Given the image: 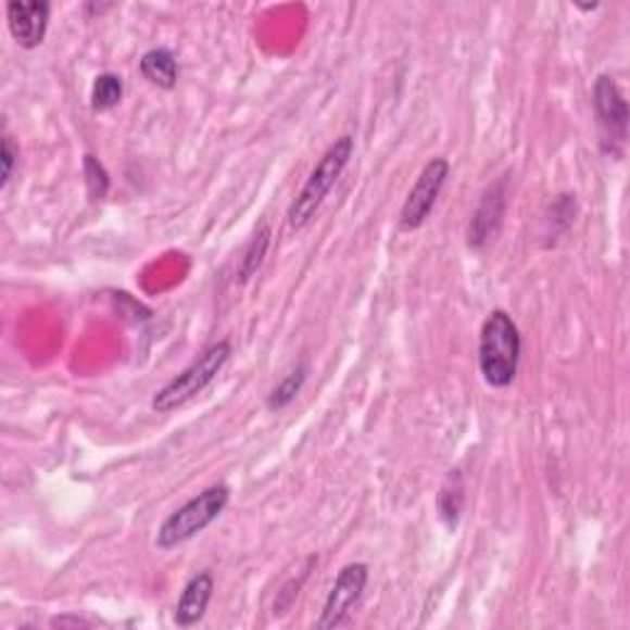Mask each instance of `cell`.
I'll use <instances>...</instances> for the list:
<instances>
[{
	"label": "cell",
	"mask_w": 630,
	"mask_h": 630,
	"mask_svg": "<svg viewBox=\"0 0 630 630\" xmlns=\"http://www.w3.org/2000/svg\"><path fill=\"white\" fill-rule=\"evenodd\" d=\"M522 338L515 320L505 311H493L480 328L478 365L480 375L493 389H505L515 382L520 367Z\"/></svg>",
	"instance_id": "1"
},
{
	"label": "cell",
	"mask_w": 630,
	"mask_h": 630,
	"mask_svg": "<svg viewBox=\"0 0 630 630\" xmlns=\"http://www.w3.org/2000/svg\"><path fill=\"white\" fill-rule=\"evenodd\" d=\"M313 562H318V559L311 557V559H308V567H311ZM308 567L303 569V574H301V579H299V581L293 579V581L289 583V587H284V591H281V594H279V601H276V604H274V614H279V616H281V614H286V610L291 608V604H293V601H295V596H299V589L303 587V581L308 579V574H311V571H308Z\"/></svg>",
	"instance_id": "18"
},
{
	"label": "cell",
	"mask_w": 630,
	"mask_h": 630,
	"mask_svg": "<svg viewBox=\"0 0 630 630\" xmlns=\"http://www.w3.org/2000/svg\"><path fill=\"white\" fill-rule=\"evenodd\" d=\"M355 153V138L352 136H340L336 143H332L323 158L315 165L313 173L308 175V180L301 188V192L295 194V200L289 207V225L291 229H303L308 222L315 217V212L320 210L326 194L332 190V185L338 182L342 171L348 168L350 158Z\"/></svg>",
	"instance_id": "2"
},
{
	"label": "cell",
	"mask_w": 630,
	"mask_h": 630,
	"mask_svg": "<svg viewBox=\"0 0 630 630\" xmlns=\"http://www.w3.org/2000/svg\"><path fill=\"white\" fill-rule=\"evenodd\" d=\"M305 375H308V367L305 365L291 369V373L284 377V382L268 394V410H284V406H289L295 400V394L303 389Z\"/></svg>",
	"instance_id": "15"
},
{
	"label": "cell",
	"mask_w": 630,
	"mask_h": 630,
	"mask_svg": "<svg viewBox=\"0 0 630 630\" xmlns=\"http://www.w3.org/2000/svg\"><path fill=\"white\" fill-rule=\"evenodd\" d=\"M463 503H466V490H463V478L458 470H451V476L446 483H443L437 507H439V517L446 527H456L463 513Z\"/></svg>",
	"instance_id": "12"
},
{
	"label": "cell",
	"mask_w": 630,
	"mask_h": 630,
	"mask_svg": "<svg viewBox=\"0 0 630 630\" xmlns=\"http://www.w3.org/2000/svg\"><path fill=\"white\" fill-rule=\"evenodd\" d=\"M178 60L165 48L148 50L141 58V74L151 85L161 89H175L178 85Z\"/></svg>",
	"instance_id": "11"
},
{
	"label": "cell",
	"mask_w": 630,
	"mask_h": 630,
	"mask_svg": "<svg viewBox=\"0 0 630 630\" xmlns=\"http://www.w3.org/2000/svg\"><path fill=\"white\" fill-rule=\"evenodd\" d=\"M17 158H21V151H17L15 141L11 136H3V148H0V165H3V173H0V188H5V185L11 182Z\"/></svg>",
	"instance_id": "17"
},
{
	"label": "cell",
	"mask_w": 630,
	"mask_h": 630,
	"mask_svg": "<svg viewBox=\"0 0 630 630\" xmlns=\"http://www.w3.org/2000/svg\"><path fill=\"white\" fill-rule=\"evenodd\" d=\"M227 503H229L227 486H212L207 490H202V493H198L182 507L165 517L163 525L158 527L155 544L161 546V550H173V546L192 540L194 534L207 530V527L225 513Z\"/></svg>",
	"instance_id": "3"
},
{
	"label": "cell",
	"mask_w": 630,
	"mask_h": 630,
	"mask_svg": "<svg viewBox=\"0 0 630 630\" xmlns=\"http://www.w3.org/2000/svg\"><path fill=\"white\" fill-rule=\"evenodd\" d=\"M451 173V165L446 158H433L424 165V171L419 178H416L414 188L406 194L402 212H400V227L404 231L419 229L426 219H429L433 205H437L439 194L443 190V182H446Z\"/></svg>",
	"instance_id": "5"
},
{
	"label": "cell",
	"mask_w": 630,
	"mask_h": 630,
	"mask_svg": "<svg viewBox=\"0 0 630 630\" xmlns=\"http://www.w3.org/2000/svg\"><path fill=\"white\" fill-rule=\"evenodd\" d=\"M124 99V79L114 72H101L91 85V109L101 114V111H111L122 104Z\"/></svg>",
	"instance_id": "13"
},
{
	"label": "cell",
	"mask_w": 630,
	"mask_h": 630,
	"mask_svg": "<svg viewBox=\"0 0 630 630\" xmlns=\"http://www.w3.org/2000/svg\"><path fill=\"white\" fill-rule=\"evenodd\" d=\"M367 579H369L367 564H348V567L338 574V579L332 583L330 594L326 598V608H323V616L318 620L320 630L338 628L342 620L350 616L352 606H355L360 596H363Z\"/></svg>",
	"instance_id": "7"
},
{
	"label": "cell",
	"mask_w": 630,
	"mask_h": 630,
	"mask_svg": "<svg viewBox=\"0 0 630 630\" xmlns=\"http://www.w3.org/2000/svg\"><path fill=\"white\" fill-rule=\"evenodd\" d=\"M212 594H215V579H212L210 571H202L198 577H192L188 581V587L182 589L178 606H175V623L180 628L200 623L210 606Z\"/></svg>",
	"instance_id": "10"
},
{
	"label": "cell",
	"mask_w": 630,
	"mask_h": 630,
	"mask_svg": "<svg viewBox=\"0 0 630 630\" xmlns=\"http://www.w3.org/2000/svg\"><path fill=\"white\" fill-rule=\"evenodd\" d=\"M268 247H272V227L262 225V227H259L254 231L252 242H249L247 252H244L242 272H239V276H242V281H249L259 272V268H262L264 259H266V252H268Z\"/></svg>",
	"instance_id": "14"
},
{
	"label": "cell",
	"mask_w": 630,
	"mask_h": 630,
	"mask_svg": "<svg viewBox=\"0 0 630 630\" xmlns=\"http://www.w3.org/2000/svg\"><path fill=\"white\" fill-rule=\"evenodd\" d=\"M505 210H507V178H500L483 192L478 210L472 212L468 227V244L472 249H483L488 242H493L500 231V225H503Z\"/></svg>",
	"instance_id": "9"
},
{
	"label": "cell",
	"mask_w": 630,
	"mask_h": 630,
	"mask_svg": "<svg viewBox=\"0 0 630 630\" xmlns=\"http://www.w3.org/2000/svg\"><path fill=\"white\" fill-rule=\"evenodd\" d=\"M52 626L54 628H89L91 623L87 618H81V616H58V618H52Z\"/></svg>",
	"instance_id": "19"
},
{
	"label": "cell",
	"mask_w": 630,
	"mask_h": 630,
	"mask_svg": "<svg viewBox=\"0 0 630 630\" xmlns=\"http://www.w3.org/2000/svg\"><path fill=\"white\" fill-rule=\"evenodd\" d=\"M8 30L25 50H35L45 42L50 25V3L45 0H11L5 5Z\"/></svg>",
	"instance_id": "8"
},
{
	"label": "cell",
	"mask_w": 630,
	"mask_h": 630,
	"mask_svg": "<svg viewBox=\"0 0 630 630\" xmlns=\"http://www.w3.org/2000/svg\"><path fill=\"white\" fill-rule=\"evenodd\" d=\"M85 180H87V192L91 200H104L106 192L111 188L109 173L104 168V163L94 158L91 153L85 155Z\"/></svg>",
	"instance_id": "16"
},
{
	"label": "cell",
	"mask_w": 630,
	"mask_h": 630,
	"mask_svg": "<svg viewBox=\"0 0 630 630\" xmlns=\"http://www.w3.org/2000/svg\"><path fill=\"white\" fill-rule=\"evenodd\" d=\"M594 109L601 131H604L606 151L620 153L628 138V101L614 77L601 74L594 85Z\"/></svg>",
	"instance_id": "6"
},
{
	"label": "cell",
	"mask_w": 630,
	"mask_h": 630,
	"mask_svg": "<svg viewBox=\"0 0 630 630\" xmlns=\"http://www.w3.org/2000/svg\"><path fill=\"white\" fill-rule=\"evenodd\" d=\"M231 345L227 340H217L215 345H210L190 367H185L178 377H173L163 389H158L151 402L153 412L168 414L178 410V406L188 404L192 396H198L202 389L215 382L222 367L227 365Z\"/></svg>",
	"instance_id": "4"
}]
</instances>
